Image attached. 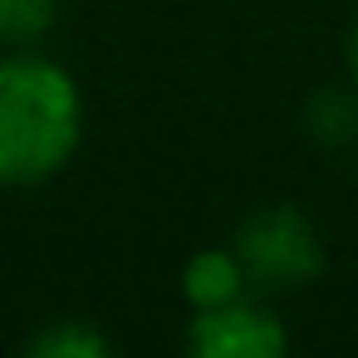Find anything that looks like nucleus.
<instances>
[{
    "mask_svg": "<svg viewBox=\"0 0 358 358\" xmlns=\"http://www.w3.org/2000/svg\"><path fill=\"white\" fill-rule=\"evenodd\" d=\"M84 148L79 79L35 50H0V187H45Z\"/></svg>",
    "mask_w": 358,
    "mask_h": 358,
    "instance_id": "nucleus-1",
    "label": "nucleus"
},
{
    "mask_svg": "<svg viewBox=\"0 0 358 358\" xmlns=\"http://www.w3.org/2000/svg\"><path fill=\"white\" fill-rule=\"evenodd\" d=\"M231 250L241 255L245 265V280L255 294H294V289H309L319 275H324V236L319 226L294 206V201H270L260 211H250L236 236H231Z\"/></svg>",
    "mask_w": 358,
    "mask_h": 358,
    "instance_id": "nucleus-2",
    "label": "nucleus"
},
{
    "mask_svg": "<svg viewBox=\"0 0 358 358\" xmlns=\"http://www.w3.org/2000/svg\"><path fill=\"white\" fill-rule=\"evenodd\" d=\"M187 353L196 358H285L289 329L265 304V294H241L187 319Z\"/></svg>",
    "mask_w": 358,
    "mask_h": 358,
    "instance_id": "nucleus-3",
    "label": "nucleus"
},
{
    "mask_svg": "<svg viewBox=\"0 0 358 358\" xmlns=\"http://www.w3.org/2000/svg\"><path fill=\"white\" fill-rule=\"evenodd\" d=\"M177 289H182L187 314L231 304V299H241V294H255L250 280H245V265H241V255H236L231 245H206V250H196V255L182 265Z\"/></svg>",
    "mask_w": 358,
    "mask_h": 358,
    "instance_id": "nucleus-4",
    "label": "nucleus"
},
{
    "mask_svg": "<svg viewBox=\"0 0 358 358\" xmlns=\"http://www.w3.org/2000/svg\"><path fill=\"white\" fill-rule=\"evenodd\" d=\"M304 128L324 148H358V84H324L304 103Z\"/></svg>",
    "mask_w": 358,
    "mask_h": 358,
    "instance_id": "nucleus-5",
    "label": "nucleus"
},
{
    "mask_svg": "<svg viewBox=\"0 0 358 358\" xmlns=\"http://www.w3.org/2000/svg\"><path fill=\"white\" fill-rule=\"evenodd\" d=\"M64 0H0V50H35L55 35Z\"/></svg>",
    "mask_w": 358,
    "mask_h": 358,
    "instance_id": "nucleus-6",
    "label": "nucleus"
},
{
    "mask_svg": "<svg viewBox=\"0 0 358 358\" xmlns=\"http://www.w3.org/2000/svg\"><path fill=\"white\" fill-rule=\"evenodd\" d=\"M25 353L30 358H108V338L84 319H55L25 343Z\"/></svg>",
    "mask_w": 358,
    "mask_h": 358,
    "instance_id": "nucleus-7",
    "label": "nucleus"
},
{
    "mask_svg": "<svg viewBox=\"0 0 358 358\" xmlns=\"http://www.w3.org/2000/svg\"><path fill=\"white\" fill-rule=\"evenodd\" d=\"M343 79L358 84V15H353V25H348V35H343Z\"/></svg>",
    "mask_w": 358,
    "mask_h": 358,
    "instance_id": "nucleus-8",
    "label": "nucleus"
}]
</instances>
